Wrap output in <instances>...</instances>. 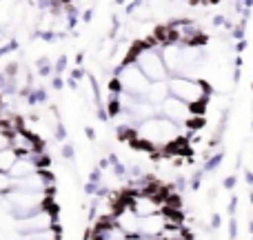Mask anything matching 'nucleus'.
<instances>
[{
  "mask_svg": "<svg viewBox=\"0 0 253 240\" xmlns=\"http://www.w3.org/2000/svg\"><path fill=\"white\" fill-rule=\"evenodd\" d=\"M133 138L135 143L147 147L149 151H169L182 138H187V131L182 127H178L175 122L162 118V116H153V118L135 125Z\"/></svg>",
  "mask_w": 253,
  "mask_h": 240,
  "instance_id": "1",
  "label": "nucleus"
},
{
  "mask_svg": "<svg viewBox=\"0 0 253 240\" xmlns=\"http://www.w3.org/2000/svg\"><path fill=\"white\" fill-rule=\"evenodd\" d=\"M131 60L140 67V71H142L151 83H156V80H169V71H167L165 62H162L160 47H158L151 38L144 40V43L133 45V49H131Z\"/></svg>",
  "mask_w": 253,
  "mask_h": 240,
  "instance_id": "2",
  "label": "nucleus"
},
{
  "mask_svg": "<svg viewBox=\"0 0 253 240\" xmlns=\"http://www.w3.org/2000/svg\"><path fill=\"white\" fill-rule=\"evenodd\" d=\"M169 94L175 98H180L182 102L196 107L198 111H202V107L209 100V87L202 80H191L184 76H169Z\"/></svg>",
  "mask_w": 253,
  "mask_h": 240,
  "instance_id": "3",
  "label": "nucleus"
},
{
  "mask_svg": "<svg viewBox=\"0 0 253 240\" xmlns=\"http://www.w3.org/2000/svg\"><path fill=\"white\" fill-rule=\"evenodd\" d=\"M114 80L118 85V89H123V92L131 94V96H138V98H147V92L151 87V80L140 71V67L131 58L116 69Z\"/></svg>",
  "mask_w": 253,
  "mask_h": 240,
  "instance_id": "4",
  "label": "nucleus"
},
{
  "mask_svg": "<svg viewBox=\"0 0 253 240\" xmlns=\"http://www.w3.org/2000/svg\"><path fill=\"white\" fill-rule=\"evenodd\" d=\"M158 116H162V118L175 122L178 127H182L184 131H187V136L191 134V122L198 118V109L191 105H187V102H182L180 98L175 96H167L165 100L158 105Z\"/></svg>",
  "mask_w": 253,
  "mask_h": 240,
  "instance_id": "5",
  "label": "nucleus"
},
{
  "mask_svg": "<svg viewBox=\"0 0 253 240\" xmlns=\"http://www.w3.org/2000/svg\"><path fill=\"white\" fill-rule=\"evenodd\" d=\"M13 183H16L13 189H20V192H49V187H51V178H49L47 169H38L25 178L13 180Z\"/></svg>",
  "mask_w": 253,
  "mask_h": 240,
  "instance_id": "6",
  "label": "nucleus"
},
{
  "mask_svg": "<svg viewBox=\"0 0 253 240\" xmlns=\"http://www.w3.org/2000/svg\"><path fill=\"white\" fill-rule=\"evenodd\" d=\"M167 96H171L169 94V83H167V80H156V83H151V87H149V92H147V100L149 102L160 105Z\"/></svg>",
  "mask_w": 253,
  "mask_h": 240,
  "instance_id": "7",
  "label": "nucleus"
},
{
  "mask_svg": "<svg viewBox=\"0 0 253 240\" xmlns=\"http://www.w3.org/2000/svg\"><path fill=\"white\" fill-rule=\"evenodd\" d=\"M18 160V151L13 147H7L0 151V171L2 174H9V169L13 167V162Z\"/></svg>",
  "mask_w": 253,
  "mask_h": 240,
  "instance_id": "8",
  "label": "nucleus"
},
{
  "mask_svg": "<svg viewBox=\"0 0 253 240\" xmlns=\"http://www.w3.org/2000/svg\"><path fill=\"white\" fill-rule=\"evenodd\" d=\"M13 178L9 174H2V171H0V196H4V193L7 192H11L13 189Z\"/></svg>",
  "mask_w": 253,
  "mask_h": 240,
  "instance_id": "9",
  "label": "nucleus"
},
{
  "mask_svg": "<svg viewBox=\"0 0 253 240\" xmlns=\"http://www.w3.org/2000/svg\"><path fill=\"white\" fill-rule=\"evenodd\" d=\"M7 147H11V131L7 129V125L0 122V151Z\"/></svg>",
  "mask_w": 253,
  "mask_h": 240,
  "instance_id": "10",
  "label": "nucleus"
},
{
  "mask_svg": "<svg viewBox=\"0 0 253 240\" xmlns=\"http://www.w3.org/2000/svg\"><path fill=\"white\" fill-rule=\"evenodd\" d=\"M120 2H123L125 7H133V4H138L140 0H120Z\"/></svg>",
  "mask_w": 253,
  "mask_h": 240,
  "instance_id": "11",
  "label": "nucleus"
}]
</instances>
